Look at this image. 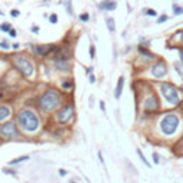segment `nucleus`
Returning a JSON list of instances; mask_svg holds the SVG:
<instances>
[{"label": "nucleus", "mask_w": 183, "mask_h": 183, "mask_svg": "<svg viewBox=\"0 0 183 183\" xmlns=\"http://www.w3.org/2000/svg\"><path fill=\"white\" fill-rule=\"evenodd\" d=\"M16 123L20 129L26 133H34L40 129L39 116L30 109H22L16 115Z\"/></svg>", "instance_id": "obj_1"}, {"label": "nucleus", "mask_w": 183, "mask_h": 183, "mask_svg": "<svg viewBox=\"0 0 183 183\" xmlns=\"http://www.w3.org/2000/svg\"><path fill=\"white\" fill-rule=\"evenodd\" d=\"M159 132L164 137H172L176 135L180 127V116L176 112H166L159 120Z\"/></svg>", "instance_id": "obj_2"}, {"label": "nucleus", "mask_w": 183, "mask_h": 183, "mask_svg": "<svg viewBox=\"0 0 183 183\" xmlns=\"http://www.w3.org/2000/svg\"><path fill=\"white\" fill-rule=\"evenodd\" d=\"M63 102V97L60 94V92H57L56 89H49L46 90L37 100L40 110L43 112H53L56 110Z\"/></svg>", "instance_id": "obj_3"}, {"label": "nucleus", "mask_w": 183, "mask_h": 183, "mask_svg": "<svg viewBox=\"0 0 183 183\" xmlns=\"http://www.w3.org/2000/svg\"><path fill=\"white\" fill-rule=\"evenodd\" d=\"M12 62L13 65L17 67V70L22 73V76L26 79H32L36 73V67L32 63V60L23 56V54H13L12 56Z\"/></svg>", "instance_id": "obj_4"}, {"label": "nucleus", "mask_w": 183, "mask_h": 183, "mask_svg": "<svg viewBox=\"0 0 183 183\" xmlns=\"http://www.w3.org/2000/svg\"><path fill=\"white\" fill-rule=\"evenodd\" d=\"M160 92L163 99L172 106H177L180 103V96H179V89L170 82H162L160 83Z\"/></svg>", "instance_id": "obj_5"}, {"label": "nucleus", "mask_w": 183, "mask_h": 183, "mask_svg": "<svg viewBox=\"0 0 183 183\" xmlns=\"http://www.w3.org/2000/svg\"><path fill=\"white\" fill-rule=\"evenodd\" d=\"M0 136L3 139H20L22 137V133L17 129V124L14 122H6L0 126Z\"/></svg>", "instance_id": "obj_6"}, {"label": "nucleus", "mask_w": 183, "mask_h": 183, "mask_svg": "<svg viewBox=\"0 0 183 183\" xmlns=\"http://www.w3.org/2000/svg\"><path fill=\"white\" fill-rule=\"evenodd\" d=\"M73 116H74V105H73V103H67V105L62 106L59 110L56 112L54 119H56L59 123L66 124L72 120Z\"/></svg>", "instance_id": "obj_7"}, {"label": "nucleus", "mask_w": 183, "mask_h": 183, "mask_svg": "<svg viewBox=\"0 0 183 183\" xmlns=\"http://www.w3.org/2000/svg\"><path fill=\"white\" fill-rule=\"evenodd\" d=\"M150 73L155 79L166 77V74H167V65L164 63V60H162V59L157 60L156 63L150 67Z\"/></svg>", "instance_id": "obj_8"}, {"label": "nucleus", "mask_w": 183, "mask_h": 183, "mask_svg": "<svg viewBox=\"0 0 183 183\" xmlns=\"http://www.w3.org/2000/svg\"><path fill=\"white\" fill-rule=\"evenodd\" d=\"M56 47H57L56 45H36V46H32V52L34 53L36 56H39V57H46V56H49Z\"/></svg>", "instance_id": "obj_9"}, {"label": "nucleus", "mask_w": 183, "mask_h": 183, "mask_svg": "<svg viewBox=\"0 0 183 183\" xmlns=\"http://www.w3.org/2000/svg\"><path fill=\"white\" fill-rule=\"evenodd\" d=\"M143 109L146 112H156L159 109V100H157L156 94L150 93L143 102Z\"/></svg>", "instance_id": "obj_10"}, {"label": "nucleus", "mask_w": 183, "mask_h": 183, "mask_svg": "<svg viewBox=\"0 0 183 183\" xmlns=\"http://www.w3.org/2000/svg\"><path fill=\"white\" fill-rule=\"evenodd\" d=\"M118 7V3L115 0H103L102 3H99V9L105 10V12H112Z\"/></svg>", "instance_id": "obj_11"}, {"label": "nucleus", "mask_w": 183, "mask_h": 183, "mask_svg": "<svg viewBox=\"0 0 183 183\" xmlns=\"http://www.w3.org/2000/svg\"><path fill=\"white\" fill-rule=\"evenodd\" d=\"M53 65L60 72H69L70 70V60H54Z\"/></svg>", "instance_id": "obj_12"}, {"label": "nucleus", "mask_w": 183, "mask_h": 183, "mask_svg": "<svg viewBox=\"0 0 183 183\" xmlns=\"http://www.w3.org/2000/svg\"><path fill=\"white\" fill-rule=\"evenodd\" d=\"M139 53H140V56H142V57H144V59H147V60H150V62H155V60H157V56H156V54L150 53L149 50H147V47H143L142 45L139 46Z\"/></svg>", "instance_id": "obj_13"}, {"label": "nucleus", "mask_w": 183, "mask_h": 183, "mask_svg": "<svg viewBox=\"0 0 183 183\" xmlns=\"http://www.w3.org/2000/svg\"><path fill=\"white\" fill-rule=\"evenodd\" d=\"M12 116V109L6 105H0V123Z\"/></svg>", "instance_id": "obj_14"}, {"label": "nucleus", "mask_w": 183, "mask_h": 183, "mask_svg": "<svg viewBox=\"0 0 183 183\" xmlns=\"http://www.w3.org/2000/svg\"><path fill=\"white\" fill-rule=\"evenodd\" d=\"M123 86H124V77L123 76H120L118 79V85L115 87V97L116 99H120L122 96V92H123Z\"/></svg>", "instance_id": "obj_15"}, {"label": "nucleus", "mask_w": 183, "mask_h": 183, "mask_svg": "<svg viewBox=\"0 0 183 183\" xmlns=\"http://www.w3.org/2000/svg\"><path fill=\"white\" fill-rule=\"evenodd\" d=\"M73 87H74V85H73L72 79H66V80L62 82V89H63V90L70 92V90H73Z\"/></svg>", "instance_id": "obj_16"}, {"label": "nucleus", "mask_w": 183, "mask_h": 183, "mask_svg": "<svg viewBox=\"0 0 183 183\" xmlns=\"http://www.w3.org/2000/svg\"><path fill=\"white\" fill-rule=\"evenodd\" d=\"M26 160H29V156H27V155H25V156H20V157H16V159H13V160H10V162H9V166H13V164L22 163V162H26Z\"/></svg>", "instance_id": "obj_17"}, {"label": "nucleus", "mask_w": 183, "mask_h": 183, "mask_svg": "<svg viewBox=\"0 0 183 183\" xmlns=\"http://www.w3.org/2000/svg\"><path fill=\"white\" fill-rule=\"evenodd\" d=\"M136 153H137V156L140 157V160H142V163H143L144 166H146V167H149V169H150V167H152V164L149 163L147 160H146V157H144V155H143V153H142V150H140V149H136Z\"/></svg>", "instance_id": "obj_18"}, {"label": "nucleus", "mask_w": 183, "mask_h": 183, "mask_svg": "<svg viewBox=\"0 0 183 183\" xmlns=\"http://www.w3.org/2000/svg\"><path fill=\"white\" fill-rule=\"evenodd\" d=\"M106 25H107V29H109V32H110V33H115V30H116V26H115V19H112V17H107V19H106Z\"/></svg>", "instance_id": "obj_19"}, {"label": "nucleus", "mask_w": 183, "mask_h": 183, "mask_svg": "<svg viewBox=\"0 0 183 183\" xmlns=\"http://www.w3.org/2000/svg\"><path fill=\"white\" fill-rule=\"evenodd\" d=\"M172 9H173V14H175V16H180V14H183V7L176 4V3H173Z\"/></svg>", "instance_id": "obj_20"}, {"label": "nucleus", "mask_w": 183, "mask_h": 183, "mask_svg": "<svg viewBox=\"0 0 183 183\" xmlns=\"http://www.w3.org/2000/svg\"><path fill=\"white\" fill-rule=\"evenodd\" d=\"M143 13L146 14V16H150V17H156L157 16V12L155 10V9H144Z\"/></svg>", "instance_id": "obj_21"}, {"label": "nucleus", "mask_w": 183, "mask_h": 183, "mask_svg": "<svg viewBox=\"0 0 183 183\" xmlns=\"http://www.w3.org/2000/svg\"><path fill=\"white\" fill-rule=\"evenodd\" d=\"M152 160H153V163L155 164L160 163V156H159V153H157V152H153V153H152Z\"/></svg>", "instance_id": "obj_22"}, {"label": "nucleus", "mask_w": 183, "mask_h": 183, "mask_svg": "<svg viewBox=\"0 0 183 183\" xmlns=\"http://www.w3.org/2000/svg\"><path fill=\"white\" fill-rule=\"evenodd\" d=\"M167 19H169V16L167 14H162V16H159L156 20L157 25H162V23H164V22H167Z\"/></svg>", "instance_id": "obj_23"}, {"label": "nucleus", "mask_w": 183, "mask_h": 183, "mask_svg": "<svg viewBox=\"0 0 183 183\" xmlns=\"http://www.w3.org/2000/svg\"><path fill=\"white\" fill-rule=\"evenodd\" d=\"M12 29H13V27H12L10 23H4V25H1V26H0V30H1V32H10Z\"/></svg>", "instance_id": "obj_24"}, {"label": "nucleus", "mask_w": 183, "mask_h": 183, "mask_svg": "<svg viewBox=\"0 0 183 183\" xmlns=\"http://www.w3.org/2000/svg\"><path fill=\"white\" fill-rule=\"evenodd\" d=\"M57 20H59V17H57V14L56 13H53V14L49 16V22H50L52 25H56V23H57Z\"/></svg>", "instance_id": "obj_25"}, {"label": "nucleus", "mask_w": 183, "mask_h": 183, "mask_svg": "<svg viewBox=\"0 0 183 183\" xmlns=\"http://www.w3.org/2000/svg\"><path fill=\"white\" fill-rule=\"evenodd\" d=\"M89 19H90V16H89V13H83V14H80V20H82V22H85V23H87V22H89Z\"/></svg>", "instance_id": "obj_26"}, {"label": "nucleus", "mask_w": 183, "mask_h": 183, "mask_svg": "<svg viewBox=\"0 0 183 183\" xmlns=\"http://www.w3.org/2000/svg\"><path fill=\"white\" fill-rule=\"evenodd\" d=\"M0 47H1L3 50H9V49H10V45H9L7 42H0Z\"/></svg>", "instance_id": "obj_27"}, {"label": "nucleus", "mask_w": 183, "mask_h": 183, "mask_svg": "<svg viewBox=\"0 0 183 183\" xmlns=\"http://www.w3.org/2000/svg\"><path fill=\"white\" fill-rule=\"evenodd\" d=\"M89 53H90V57L92 59H94V56H96V49H94V46L92 45L90 49H89Z\"/></svg>", "instance_id": "obj_28"}, {"label": "nucleus", "mask_w": 183, "mask_h": 183, "mask_svg": "<svg viewBox=\"0 0 183 183\" xmlns=\"http://www.w3.org/2000/svg\"><path fill=\"white\" fill-rule=\"evenodd\" d=\"M66 4H67V13L70 14V16H73V9H72V6H70V0H67Z\"/></svg>", "instance_id": "obj_29"}, {"label": "nucleus", "mask_w": 183, "mask_h": 183, "mask_svg": "<svg viewBox=\"0 0 183 183\" xmlns=\"http://www.w3.org/2000/svg\"><path fill=\"white\" fill-rule=\"evenodd\" d=\"M10 16H13V17H19V16H20V12L17 10V9H13V10L10 12Z\"/></svg>", "instance_id": "obj_30"}, {"label": "nucleus", "mask_w": 183, "mask_h": 183, "mask_svg": "<svg viewBox=\"0 0 183 183\" xmlns=\"http://www.w3.org/2000/svg\"><path fill=\"white\" fill-rule=\"evenodd\" d=\"M3 172H4V173H7V175H13V176L16 175L13 169H12V170H10V169H3Z\"/></svg>", "instance_id": "obj_31"}, {"label": "nucleus", "mask_w": 183, "mask_h": 183, "mask_svg": "<svg viewBox=\"0 0 183 183\" xmlns=\"http://www.w3.org/2000/svg\"><path fill=\"white\" fill-rule=\"evenodd\" d=\"M9 34H10L12 37H16V36H17V32H16V29H12V30L9 32Z\"/></svg>", "instance_id": "obj_32"}, {"label": "nucleus", "mask_w": 183, "mask_h": 183, "mask_svg": "<svg viewBox=\"0 0 183 183\" xmlns=\"http://www.w3.org/2000/svg\"><path fill=\"white\" fill-rule=\"evenodd\" d=\"M97 156H99V160H100V163H102V164H105V159H103V156H102V152H99V153H97Z\"/></svg>", "instance_id": "obj_33"}, {"label": "nucleus", "mask_w": 183, "mask_h": 183, "mask_svg": "<svg viewBox=\"0 0 183 183\" xmlns=\"http://www.w3.org/2000/svg\"><path fill=\"white\" fill-rule=\"evenodd\" d=\"M59 175H60V176H66V175H67V170H65V169H59Z\"/></svg>", "instance_id": "obj_34"}, {"label": "nucleus", "mask_w": 183, "mask_h": 183, "mask_svg": "<svg viewBox=\"0 0 183 183\" xmlns=\"http://www.w3.org/2000/svg\"><path fill=\"white\" fill-rule=\"evenodd\" d=\"M30 30H32L33 33H36V34H37V33H39V27H37V26H32V29H30Z\"/></svg>", "instance_id": "obj_35"}, {"label": "nucleus", "mask_w": 183, "mask_h": 183, "mask_svg": "<svg viewBox=\"0 0 183 183\" xmlns=\"http://www.w3.org/2000/svg\"><path fill=\"white\" fill-rule=\"evenodd\" d=\"M12 49H14V50H19L20 45H19V43H13V45H12Z\"/></svg>", "instance_id": "obj_36"}, {"label": "nucleus", "mask_w": 183, "mask_h": 183, "mask_svg": "<svg viewBox=\"0 0 183 183\" xmlns=\"http://www.w3.org/2000/svg\"><path fill=\"white\" fill-rule=\"evenodd\" d=\"M100 109H102L103 112H106V105H105V102H103V100L100 102Z\"/></svg>", "instance_id": "obj_37"}, {"label": "nucleus", "mask_w": 183, "mask_h": 183, "mask_svg": "<svg viewBox=\"0 0 183 183\" xmlns=\"http://www.w3.org/2000/svg\"><path fill=\"white\" fill-rule=\"evenodd\" d=\"M89 82H90V83H94V82H96V77H94L93 74H90V76H89Z\"/></svg>", "instance_id": "obj_38"}, {"label": "nucleus", "mask_w": 183, "mask_h": 183, "mask_svg": "<svg viewBox=\"0 0 183 183\" xmlns=\"http://www.w3.org/2000/svg\"><path fill=\"white\" fill-rule=\"evenodd\" d=\"M177 34H180V43H183V32H179Z\"/></svg>", "instance_id": "obj_39"}, {"label": "nucleus", "mask_w": 183, "mask_h": 183, "mask_svg": "<svg viewBox=\"0 0 183 183\" xmlns=\"http://www.w3.org/2000/svg\"><path fill=\"white\" fill-rule=\"evenodd\" d=\"M180 62L183 63V50H182V49H180Z\"/></svg>", "instance_id": "obj_40"}, {"label": "nucleus", "mask_w": 183, "mask_h": 183, "mask_svg": "<svg viewBox=\"0 0 183 183\" xmlns=\"http://www.w3.org/2000/svg\"><path fill=\"white\" fill-rule=\"evenodd\" d=\"M92 72H93V67H89V69H87V73H89V74H90Z\"/></svg>", "instance_id": "obj_41"}, {"label": "nucleus", "mask_w": 183, "mask_h": 183, "mask_svg": "<svg viewBox=\"0 0 183 183\" xmlns=\"http://www.w3.org/2000/svg\"><path fill=\"white\" fill-rule=\"evenodd\" d=\"M69 183H77V182H74V180H72V182H69Z\"/></svg>", "instance_id": "obj_42"}, {"label": "nucleus", "mask_w": 183, "mask_h": 183, "mask_svg": "<svg viewBox=\"0 0 183 183\" xmlns=\"http://www.w3.org/2000/svg\"><path fill=\"white\" fill-rule=\"evenodd\" d=\"M19 1H23V0H19Z\"/></svg>", "instance_id": "obj_43"}]
</instances>
